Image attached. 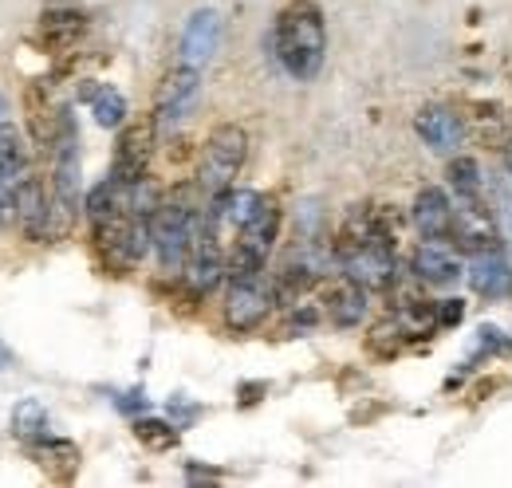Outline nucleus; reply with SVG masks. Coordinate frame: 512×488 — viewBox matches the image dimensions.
<instances>
[{
  "instance_id": "f257e3e1",
  "label": "nucleus",
  "mask_w": 512,
  "mask_h": 488,
  "mask_svg": "<svg viewBox=\"0 0 512 488\" xmlns=\"http://www.w3.org/2000/svg\"><path fill=\"white\" fill-rule=\"evenodd\" d=\"M272 52L280 67L308 83L323 71L327 60V24L316 0H288L272 20Z\"/></svg>"
},
{
  "instance_id": "f03ea898",
  "label": "nucleus",
  "mask_w": 512,
  "mask_h": 488,
  "mask_svg": "<svg viewBox=\"0 0 512 488\" xmlns=\"http://www.w3.org/2000/svg\"><path fill=\"white\" fill-rule=\"evenodd\" d=\"M201 213H205V197H201L197 182L162 193V201L150 217V248L158 252L162 272H174V276L182 272V264H186L193 248V237L201 229Z\"/></svg>"
},
{
  "instance_id": "7ed1b4c3",
  "label": "nucleus",
  "mask_w": 512,
  "mask_h": 488,
  "mask_svg": "<svg viewBox=\"0 0 512 488\" xmlns=\"http://www.w3.org/2000/svg\"><path fill=\"white\" fill-rule=\"evenodd\" d=\"M249 162V130L237 126V122H221L209 130L205 146H201V158H197V174L193 182L201 189V197H217L225 189H233L241 170Z\"/></svg>"
},
{
  "instance_id": "20e7f679",
  "label": "nucleus",
  "mask_w": 512,
  "mask_h": 488,
  "mask_svg": "<svg viewBox=\"0 0 512 488\" xmlns=\"http://www.w3.org/2000/svg\"><path fill=\"white\" fill-rule=\"evenodd\" d=\"M276 237H280V205H276V197H260L256 213L229 244V280L264 272V264L276 248Z\"/></svg>"
},
{
  "instance_id": "39448f33",
  "label": "nucleus",
  "mask_w": 512,
  "mask_h": 488,
  "mask_svg": "<svg viewBox=\"0 0 512 488\" xmlns=\"http://www.w3.org/2000/svg\"><path fill=\"white\" fill-rule=\"evenodd\" d=\"M276 304H280L276 280H268L264 272L233 276L229 288H225V323H229V331H237V335L256 331V327L272 315Z\"/></svg>"
},
{
  "instance_id": "423d86ee",
  "label": "nucleus",
  "mask_w": 512,
  "mask_h": 488,
  "mask_svg": "<svg viewBox=\"0 0 512 488\" xmlns=\"http://www.w3.org/2000/svg\"><path fill=\"white\" fill-rule=\"evenodd\" d=\"M158 134H162V130H158L154 115H138V119H130L119 126L115 154H111V178H115V182L134 185L150 174Z\"/></svg>"
},
{
  "instance_id": "0eeeda50",
  "label": "nucleus",
  "mask_w": 512,
  "mask_h": 488,
  "mask_svg": "<svg viewBox=\"0 0 512 488\" xmlns=\"http://www.w3.org/2000/svg\"><path fill=\"white\" fill-rule=\"evenodd\" d=\"M339 272H347L351 280H359L371 292H386L398 280V252H394V237L375 229L359 248H351L339 260Z\"/></svg>"
},
{
  "instance_id": "6e6552de",
  "label": "nucleus",
  "mask_w": 512,
  "mask_h": 488,
  "mask_svg": "<svg viewBox=\"0 0 512 488\" xmlns=\"http://www.w3.org/2000/svg\"><path fill=\"white\" fill-rule=\"evenodd\" d=\"M197 95H201V67H190V63H174L158 87H154V122L162 134H170L178 122L190 119V111L197 107Z\"/></svg>"
},
{
  "instance_id": "1a4fd4ad",
  "label": "nucleus",
  "mask_w": 512,
  "mask_h": 488,
  "mask_svg": "<svg viewBox=\"0 0 512 488\" xmlns=\"http://www.w3.org/2000/svg\"><path fill=\"white\" fill-rule=\"evenodd\" d=\"M449 241L457 244L465 256H481V252H497L505 244L501 221L493 213V205L481 201H453V225H449Z\"/></svg>"
},
{
  "instance_id": "9d476101",
  "label": "nucleus",
  "mask_w": 512,
  "mask_h": 488,
  "mask_svg": "<svg viewBox=\"0 0 512 488\" xmlns=\"http://www.w3.org/2000/svg\"><path fill=\"white\" fill-rule=\"evenodd\" d=\"M12 221H16L20 237L28 244L52 241V185H44L32 170L24 174V182L16 185Z\"/></svg>"
},
{
  "instance_id": "9b49d317",
  "label": "nucleus",
  "mask_w": 512,
  "mask_h": 488,
  "mask_svg": "<svg viewBox=\"0 0 512 488\" xmlns=\"http://www.w3.org/2000/svg\"><path fill=\"white\" fill-rule=\"evenodd\" d=\"M461 248L449 237H422L418 248L410 252V276H418L426 288H446L453 280H461L465 264H461Z\"/></svg>"
},
{
  "instance_id": "f8f14e48",
  "label": "nucleus",
  "mask_w": 512,
  "mask_h": 488,
  "mask_svg": "<svg viewBox=\"0 0 512 488\" xmlns=\"http://www.w3.org/2000/svg\"><path fill=\"white\" fill-rule=\"evenodd\" d=\"M414 130H418V138H422L434 154H457L461 142H465V119H461L453 107H446V103L422 107V111L414 115Z\"/></svg>"
},
{
  "instance_id": "ddd939ff",
  "label": "nucleus",
  "mask_w": 512,
  "mask_h": 488,
  "mask_svg": "<svg viewBox=\"0 0 512 488\" xmlns=\"http://www.w3.org/2000/svg\"><path fill=\"white\" fill-rule=\"evenodd\" d=\"M367 311H371V288H363L347 272L327 284V292H323V315L335 327H359L367 319Z\"/></svg>"
},
{
  "instance_id": "4468645a",
  "label": "nucleus",
  "mask_w": 512,
  "mask_h": 488,
  "mask_svg": "<svg viewBox=\"0 0 512 488\" xmlns=\"http://www.w3.org/2000/svg\"><path fill=\"white\" fill-rule=\"evenodd\" d=\"M469 288L485 300H505L512 296V260L505 256V248L497 252H481V256H469Z\"/></svg>"
},
{
  "instance_id": "2eb2a0df",
  "label": "nucleus",
  "mask_w": 512,
  "mask_h": 488,
  "mask_svg": "<svg viewBox=\"0 0 512 488\" xmlns=\"http://www.w3.org/2000/svg\"><path fill=\"white\" fill-rule=\"evenodd\" d=\"M221 44V16L213 8H201L193 12L186 32H182V44H178V63H190V67H205L213 60Z\"/></svg>"
},
{
  "instance_id": "dca6fc26",
  "label": "nucleus",
  "mask_w": 512,
  "mask_h": 488,
  "mask_svg": "<svg viewBox=\"0 0 512 488\" xmlns=\"http://www.w3.org/2000/svg\"><path fill=\"white\" fill-rule=\"evenodd\" d=\"M410 221L422 237H449V225H453V201L442 185H426L418 189L414 205H410Z\"/></svg>"
},
{
  "instance_id": "f3484780",
  "label": "nucleus",
  "mask_w": 512,
  "mask_h": 488,
  "mask_svg": "<svg viewBox=\"0 0 512 488\" xmlns=\"http://www.w3.org/2000/svg\"><path fill=\"white\" fill-rule=\"evenodd\" d=\"M87 32V16L75 8H48L40 16V44L48 52H67L75 48V40Z\"/></svg>"
},
{
  "instance_id": "a211bd4d",
  "label": "nucleus",
  "mask_w": 512,
  "mask_h": 488,
  "mask_svg": "<svg viewBox=\"0 0 512 488\" xmlns=\"http://www.w3.org/2000/svg\"><path fill=\"white\" fill-rule=\"evenodd\" d=\"M32 457L40 461L44 473H52L56 481H67L75 469H79V445H71L64 437H36L32 441Z\"/></svg>"
},
{
  "instance_id": "6ab92c4d",
  "label": "nucleus",
  "mask_w": 512,
  "mask_h": 488,
  "mask_svg": "<svg viewBox=\"0 0 512 488\" xmlns=\"http://www.w3.org/2000/svg\"><path fill=\"white\" fill-rule=\"evenodd\" d=\"M446 182L457 201H481V197L489 193V185L481 178V166H477L473 158H449Z\"/></svg>"
},
{
  "instance_id": "aec40b11",
  "label": "nucleus",
  "mask_w": 512,
  "mask_h": 488,
  "mask_svg": "<svg viewBox=\"0 0 512 488\" xmlns=\"http://www.w3.org/2000/svg\"><path fill=\"white\" fill-rule=\"evenodd\" d=\"M83 99L91 103V115H95L99 126L115 130V126L127 122V99L115 87H83Z\"/></svg>"
},
{
  "instance_id": "412c9836",
  "label": "nucleus",
  "mask_w": 512,
  "mask_h": 488,
  "mask_svg": "<svg viewBox=\"0 0 512 488\" xmlns=\"http://www.w3.org/2000/svg\"><path fill=\"white\" fill-rule=\"evenodd\" d=\"M406 331H402V323L394 319V315H386V319H379L371 331H367V351L371 355H379V359H394L402 347H406Z\"/></svg>"
},
{
  "instance_id": "4be33fe9",
  "label": "nucleus",
  "mask_w": 512,
  "mask_h": 488,
  "mask_svg": "<svg viewBox=\"0 0 512 488\" xmlns=\"http://www.w3.org/2000/svg\"><path fill=\"white\" fill-rule=\"evenodd\" d=\"M12 433L20 437V441H36V437H44L48 433V410L36 402V398H24L16 410H12Z\"/></svg>"
},
{
  "instance_id": "5701e85b",
  "label": "nucleus",
  "mask_w": 512,
  "mask_h": 488,
  "mask_svg": "<svg viewBox=\"0 0 512 488\" xmlns=\"http://www.w3.org/2000/svg\"><path fill=\"white\" fill-rule=\"evenodd\" d=\"M134 437H138L146 449H154V453H166V449L178 445V429L170 426V422H158V418L134 422Z\"/></svg>"
},
{
  "instance_id": "b1692460",
  "label": "nucleus",
  "mask_w": 512,
  "mask_h": 488,
  "mask_svg": "<svg viewBox=\"0 0 512 488\" xmlns=\"http://www.w3.org/2000/svg\"><path fill=\"white\" fill-rule=\"evenodd\" d=\"M461 315H465L461 300H442V304H438V327H453V323H461Z\"/></svg>"
},
{
  "instance_id": "393cba45",
  "label": "nucleus",
  "mask_w": 512,
  "mask_h": 488,
  "mask_svg": "<svg viewBox=\"0 0 512 488\" xmlns=\"http://www.w3.org/2000/svg\"><path fill=\"white\" fill-rule=\"evenodd\" d=\"M8 103H4V95H0V130H4V126H8Z\"/></svg>"
},
{
  "instance_id": "a878e982",
  "label": "nucleus",
  "mask_w": 512,
  "mask_h": 488,
  "mask_svg": "<svg viewBox=\"0 0 512 488\" xmlns=\"http://www.w3.org/2000/svg\"><path fill=\"white\" fill-rule=\"evenodd\" d=\"M505 170H509V178H512V146L505 150Z\"/></svg>"
}]
</instances>
